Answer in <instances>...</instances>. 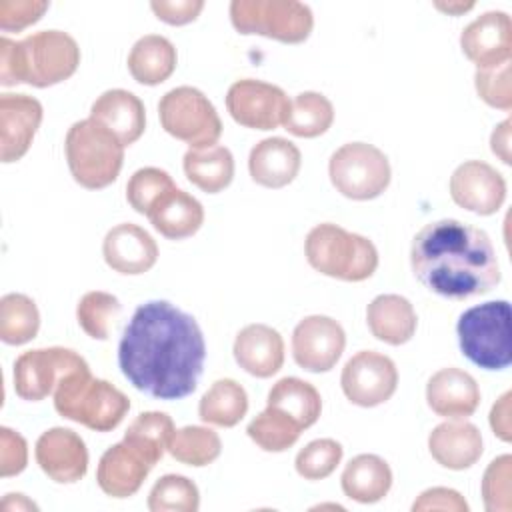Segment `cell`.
Returning a JSON list of instances; mask_svg holds the SVG:
<instances>
[{
  "mask_svg": "<svg viewBox=\"0 0 512 512\" xmlns=\"http://www.w3.org/2000/svg\"><path fill=\"white\" fill-rule=\"evenodd\" d=\"M206 342L194 316L168 300L140 304L122 330L118 366L146 396L180 400L190 396L204 370Z\"/></svg>",
  "mask_w": 512,
  "mask_h": 512,
  "instance_id": "6da1fadb",
  "label": "cell"
},
{
  "mask_svg": "<svg viewBox=\"0 0 512 512\" xmlns=\"http://www.w3.org/2000/svg\"><path fill=\"white\" fill-rule=\"evenodd\" d=\"M410 266L426 290L448 300L488 294L500 282V264L490 236L454 218L424 224L416 232Z\"/></svg>",
  "mask_w": 512,
  "mask_h": 512,
  "instance_id": "7a4b0ae2",
  "label": "cell"
},
{
  "mask_svg": "<svg viewBox=\"0 0 512 512\" xmlns=\"http://www.w3.org/2000/svg\"><path fill=\"white\" fill-rule=\"evenodd\" d=\"M80 64L78 42L64 30H40L16 42L0 38V84L48 88L68 80Z\"/></svg>",
  "mask_w": 512,
  "mask_h": 512,
  "instance_id": "3957f363",
  "label": "cell"
},
{
  "mask_svg": "<svg viewBox=\"0 0 512 512\" xmlns=\"http://www.w3.org/2000/svg\"><path fill=\"white\" fill-rule=\"evenodd\" d=\"M52 396L62 418L96 432L114 430L130 410L128 396L108 380L94 378L90 366L66 374Z\"/></svg>",
  "mask_w": 512,
  "mask_h": 512,
  "instance_id": "277c9868",
  "label": "cell"
},
{
  "mask_svg": "<svg viewBox=\"0 0 512 512\" xmlns=\"http://www.w3.org/2000/svg\"><path fill=\"white\" fill-rule=\"evenodd\" d=\"M304 254L316 272L344 282H362L378 268L374 242L332 222L318 224L308 232Z\"/></svg>",
  "mask_w": 512,
  "mask_h": 512,
  "instance_id": "5b68a950",
  "label": "cell"
},
{
  "mask_svg": "<svg viewBox=\"0 0 512 512\" xmlns=\"http://www.w3.org/2000/svg\"><path fill=\"white\" fill-rule=\"evenodd\" d=\"M124 148L114 132L90 116L74 122L64 140L70 174L88 190H100L116 182L124 162Z\"/></svg>",
  "mask_w": 512,
  "mask_h": 512,
  "instance_id": "8992f818",
  "label": "cell"
},
{
  "mask_svg": "<svg viewBox=\"0 0 512 512\" xmlns=\"http://www.w3.org/2000/svg\"><path fill=\"white\" fill-rule=\"evenodd\" d=\"M510 304L492 300L464 310L456 324L462 354L478 368L496 372L512 362Z\"/></svg>",
  "mask_w": 512,
  "mask_h": 512,
  "instance_id": "52a82bcc",
  "label": "cell"
},
{
  "mask_svg": "<svg viewBox=\"0 0 512 512\" xmlns=\"http://www.w3.org/2000/svg\"><path fill=\"white\" fill-rule=\"evenodd\" d=\"M230 22L240 34L300 44L314 28V14L308 4L296 0H232Z\"/></svg>",
  "mask_w": 512,
  "mask_h": 512,
  "instance_id": "ba28073f",
  "label": "cell"
},
{
  "mask_svg": "<svg viewBox=\"0 0 512 512\" xmlns=\"http://www.w3.org/2000/svg\"><path fill=\"white\" fill-rule=\"evenodd\" d=\"M162 128L190 148L214 146L222 136V120L208 96L194 86H176L158 102Z\"/></svg>",
  "mask_w": 512,
  "mask_h": 512,
  "instance_id": "9c48e42d",
  "label": "cell"
},
{
  "mask_svg": "<svg viewBox=\"0 0 512 512\" xmlns=\"http://www.w3.org/2000/svg\"><path fill=\"white\" fill-rule=\"evenodd\" d=\"M328 176L342 196L372 200L388 188L392 168L386 154L374 144L348 142L330 156Z\"/></svg>",
  "mask_w": 512,
  "mask_h": 512,
  "instance_id": "30bf717a",
  "label": "cell"
},
{
  "mask_svg": "<svg viewBox=\"0 0 512 512\" xmlns=\"http://www.w3.org/2000/svg\"><path fill=\"white\" fill-rule=\"evenodd\" d=\"M88 362L74 350L62 346L22 352L14 362V390L22 400L40 402L54 394L58 382Z\"/></svg>",
  "mask_w": 512,
  "mask_h": 512,
  "instance_id": "8fae6325",
  "label": "cell"
},
{
  "mask_svg": "<svg viewBox=\"0 0 512 512\" xmlns=\"http://www.w3.org/2000/svg\"><path fill=\"white\" fill-rule=\"evenodd\" d=\"M226 108L234 122L244 128L274 130L284 124L290 110V98L276 84L242 78L228 88Z\"/></svg>",
  "mask_w": 512,
  "mask_h": 512,
  "instance_id": "7c38bea8",
  "label": "cell"
},
{
  "mask_svg": "<svg viewBox=\"0 0 512 512\" xmlns=\"http://www.w3.org/2000/svg\"><path fill=\"white\" fill-rule=\"evenodd\" d=\"M340 386L352 404L374 408L394 396L398 388V370L394 360L386 354L360 350L344 364Z\"/></svg>",
  "mask_w": 512,
  "mask_h": 512,
  "instance_id": "4fadbf2b",
  "label": "cell"
},
{
  "mask_svg": "<svg viewBox=\"0 0 512 512\" xmlns=\"http://www.w3.org/2000/svg\"><path fill=\"white\" fill-rule=\"evenodd\" d=\"M346 348V334L338 320L312 314L302 318L292 332L294 362L314 374L328 372L336 366Z\"/></svg>",
  "mask_w": 512,
  "mask_h": 512,
  "instance_id": "5bb4252c",
  "label": "cell"
},
{
  "mask_svg": "<svg viewBox=\"0 0 512 512\" xmlns=\"http://www.w3.org/2000/svg\"><path fill=\"white\" fill-rule=\"evenodd\" d=\"M450 196L460 208L490 216L506 200V180L494 166L482 160H466L450 176Z\"/></svg>",
  "mask_w": 512,
  "mask_h": 512,
  "instance_id": "9a60e30c",
  "label": "cell"
},
{
  "mask_svg": "<svg viewBox=\"0 0 512 512\" xmlns=\"http://www.w3.org/2000/svg\"><path fill=\"white\" fill-rule=\"evenodd\" d=\"M460 48L476 68H496L510 62L512 22L502 10H490L472 20L460 34Z\"/></svg>",
  "mask_w": 512,
  "mask_h": 512,
  "instance_id": "2e32d148",
  "label": "cell"
},
{
  "mask_svg": "<svg viewBox=\"0 0 512 512\" xmlns=\"http://www.w3.org/2000/svg\"><path fill=\"white\" fill-rule=\"evenodd\" d=\"M40 470L58 484H74L88 470V450L80 434L54 426L40 434L34 448Z\"/></svg>",
  "mask_w": 512,
  "mask_h": 512,
  "instance_id": "e0dca14e",
  "label": "cell"
},
{
  "mask_svg": "<svg viewBox=\"0 0 512 512\" xmlns=\"http://www.w3.org/2000/svg\"><path fill=\"white\" fill-rule=\"evenodd\" d=\"M42 116V104L34 96H0V160L4 164L20 160L30 150Z\"/></svg>",
  "mask_w": 512,
  "mask_h": 512,
  "instance_id": "ac0fdd59",
  "label": "cell"
},
{
  "mask_svg": "<svg viewBox=\"0 0 512 512\" xmlns=\"http://www.w3.org/2000/svg\"><path fill=\"white\" fill-rule=\"evenodd\" d=\"M102 256L114 272L138 276L156 264L158 244L142 226L122 222L106 232L102 242Z\"/></svg>",
  "mask_w": 512,
  "mask_h": 512,
  "instance_id": "d6986e66",
  "label": "cell"
},
{
  "mask_svg": "<svg viewBox=\"0 0 512 512\" xmlns=\"http://www.w3.org/2000/svg\"><path fill=\"white\" fill-rule=\"evenodd\" d=\"M426 402L436 416L448 420L468 418L480 406V388L466 370L440 368L426 384Z\"/></svg>",
  "mask_w": 512,
  "mask_h": 512,
  "instance_id": "ffe728a7",
  "label": "cell"
},
{
  "mask_svg": "<svg viewBox=\"0 0 512 512\" xmlns=\"http://www.w3.org/2000/svg\"><path fill=\"white\" fill-rule=\"evenodd\" d=\"M152 468L154 466L140 452L120 440L100 456L96 482L106 496L128 498L140 490Z\"/></svg>",
  "mask_w": 512,
  "mask_h": 512,
  "instance_id": "44dd1931",
  "label": "cell"
},
{
  "mask_svg": "<svg viewBox=\"0 0 512 512\" xmlns=\"http://www.w3.org/2000/svg\"><path fill=\"white\" fill-rule=\"evenodd\" d=\"M428 450L442 468L466 470L482 456V434L466 418L448 420L430 432Z\"/></svg>",
  "mask_w": 512,
  "mask_h": 512,
  "instance_id": "7402d4cb",
  "label": "cell"
},
{
  "mask_svg": "<svg viewBox=\"0 0 512 512\" xmlns=\"http://www.w3.org/2000/svg\"><path fill=\"white\" fill-rule=\"evenodd\" d=\"M302 154L294 142L282 136L260 140L248 156L250 178L264 188H284L298 176Z\"/></svg>",
  "mask_w": 512,
  "mask_h": 512,
  "instance_id": "603a6c76",
  "label": "cell"
},
{
  "mask_svg": "<svg viewBox=\"0 0 512 512\" xmlns=\"http://www.w3.org/2000/svg\"><path fill=\"white\" fill-rule=\"evenodd\" d=\"M234 360L256 378L274 376L284 364V340L268 324H248L234 340Z\"/></svg>",
  "mask_w": 512,
  "mask_h": 512,
  "instance_id": "cb8c5ba5",
  "label": "cell"
},
{
  "mask_svg": "<svg viewBox=\"0 0 512 512\" xmlns=\"http://www.w3.org/2000/svg\"><path fill=\"white\" fill-rule=\"evenodd\" d=\"M90 118L114 132L124 146L134 144L146 128V108L142 100L124 88L102 92L92 102Z\"/></svg>",
  "mask_w": 512,
  "mask_h": 512,
  "instance_id": "d4e9b609",
  "label": "cell"
},
{
  "mask_svg": "<svg viewBox=\"0 0 512 512\" xmlns=\"http://www.w3.org/2000/svg\"><path fill=\"white\" fill-rule=\"evenodd\" d=\"M148 218L164 238L184 240L202 228L204 208L192 194L172 188L152 204Z\"/></svg>",
  "mask_w": 512,
  "mask_h": 512,
  "instance_id": "484cf974",
  "label": "cell"
},
{
  "mask_svg": "<svg viewBox=\"0 0 512 512\" xmlns=\"http://www.w3.org/2000/svg\"><path fill=\"white\" fill-rule=\"evenodd\" d=\"M366 322L376 340L400 346L416 334L418 316L408 298L400 294H380L368 304Z\"/></svg>",
  "mask_w": 512,
  "mask_h": 512,
  "instance_id": "4316f807",
  "label": "cell"
},
{
  "mask_svg": "<svg viewBox=\"0 0 512 512\" xmlns=\"http://www.w3.org/2000/svg\"><path fill=\"white\" fill-rule=\"evenodd\" d=\"M342 492L360 504L380 502L392 488V470L388 462L376 454L354 456L342 476Z\"/></svg>",
  "mask_w": 512,
  "mask_h": 512,
  "instance_id": "83f0119b",
  "label": "cell"
},
{
  "mask_svg": "<svg viewBox=\"0 0 512 512\" xmlns=\"http://www.w3.org/2000/svg\"><path fill=\"white\" fill-rule=\"evenodd\" d=\"M178 64L174 44L160 34H144L128 54V72L138 84L158 86L166 82Z\"/></svg>",
  "mask_w": 512,
  "mask_h": 512,
  "instance_id": "f1b7e54d",
  "label": "cell"
},
{
  "mask_svg": "<svg viewBox=\"0 0 512 512\" xmlns=\"http://www.w3.org/2000/svg\"><path fill=\"white\" fill-rule=\"evenodd\" d=\"M186 178L206 194H218L230 186L234 178V156L222 146L190 148L182 158Z\"/></svg>",
  "mask_w": 512,
  "mask_h": 512,
  "instance_id": "f546056e",
  "label": "cell"
},
{
  "mask_svg": "<svg viewBox=\"0 0 512 512\" xmlns=\"http://www.w3.org/2000/svg\"><path fill=\"white\" fill-rule=\"evenodd\" d=\"M266 406H272L300 424L302 430L314 426L322 412L320 392L296 376L280 378L268 392Z\"/></svg>",
  "mask_w": 512,
  "mask_h": 512,
  "instance_id": "4dcf8cb0",
  "label": "cell"
},
{
  "mask_svg": "<svg viewBox=\"0 0 512 512\" xmlns=\"http://www.w3.org/2000/svg\"><path fill=\"white\" fill-rule=\"evenodd\" d=\"M248 412V394L232 378L216 380L200 398L198 416L202 422L232 428L236 426Z\"/></svg>",
  "mask_w": 512,
  "mask_h": 512,
  "instance_id": "1f68e13d",
  "label": "cell"
},
{
  "mask_svg": "<svg viewBox=\"0 0 512 512\" xmlns=\"http://www.w3.org/2000/svg\"><path fill=\"white\" fill-rule=\"evenodd\" d=\"M174 432V422L166 412L148 410L130 422L122 440L140 452L152 466H156L164 452H168Z\"/></svg>",
  "mask_w": 512,
  "mask_h": 512,
  "instance_id": "d6a6232c",
  "label": "cell"
},
{
  "mask_svg": "<svg viewBox=\"0 0 512 512\" xmlns=\"http://www.w3.org/2000/svg\"><path fill=\"white\" fill-rule=\"evenodd\" d=\"M334 122L332 102L314 90L296 94L290 100V110L284 120V128L298 138H316L324 134Z\"/></svg>",
  "mask_w": 512,
  "mask_h": 512,
  "instance_id": "836d02e7",
  "label": "cell"
},
{
  "mask_svg": "<svg viewBox=\"0 0 512 512\" xmlns=\"http://www.w3.org/2000/svg\"><path fill=\"white\" fill-rule=\"evenodd\" d=\"M40 330V312L36 302L20 292H10L0 298V340L10 346H20L36 338Z\"/></svg>",
  "mask_w": 512,
  "mask_h": 512,
  "instance_id": "e575fe53",
  "label": "cell"
},
{
  "mask_svg": "<svg viewBox=\"0 0 512 512\" xmlns=\"http://www.w3.org/2000/svg\"><path fill=\"white\" fill-rule=\"evenodd\" d=\"M246 434L264 452H284L298 442L302 428L288 414L266 406V410L250 420Z\"/></svg>",
  "mask_w": 512,
  "mask_h": 512,
  "instance_id": "d590c367",
  "label": "cell"
},
{
  "mask_svg": "<svg viewBox=\"0 0 512 512\" xmlns=\"http://www.w3.org/2000/svg\"><path fill=\"white\" fill-rule=\"evenodd\" d=\"M168 452L174 460L186 466L202 468L220 456L222 442L220 436L208 426H184L172 434Z\"/></svg>",
  "mask_w": 512,
  "mask_h": 512,
  "instance_id": "8d00e7d4",
  "label": "cell"
},
{
  "mask_svg": "<svg viewBox=\"0 0 512 512\" xmlns=\"http://www.w3.org/2000/svg\"><path fill=\"white\" fill-rule=\"evenodd\" d=\"M120 300L104 290L86 292L76 306V320L80 328L94 340H108L110 330L120 318Z\"/></svg>",
  "mask_w": 512,
  "mask_h": 512,
  "instance_id": "74e56055",
  "label": "cell"
},
{
  "mask_svg": "<svg viewBox=\"0 0 512 512\" xmlns=\"http://www.w3.org/2000/svg\"><path fill=\"white\" fill-rule=\"evenodd\" d=\"M198 508V486L182 474H166L158 478L148 494V510L152 512H196Z\"/></svg>",
  "mask_w": 512,
  "mask_h": 512,
  "instance_id": "f35d334b",
  "label": "cell"
},
{
  "mask_svg": "<svg viewBox=\"0 0 512 512\" xmlns=\"http://www.w3.org/2000/svg\"><path fill=\"white\" fill-rule=\"evenodd\" d=\"M172 188H176V184L166 170L146 166L130 176L126 184V200L134 212L148 216L152 204Z\"/></svg>",
  "mask_w": 512,
  "mask_h": 512,
  "instance_id": "ab89813d",
  "label": "cell"
},
{
  "mask_svg": "<svg viewBox=\"0 0 512 512\" xmlns=\"http://www.w3.org/2000/svg\"><path fill=\"white\" fill-rule=\"evenodd\" d=\"M342 444L334 438H318L308 442L294 460L296 472L304 480H324L328 478L342 460Z\"/></svg>",
  "mask_w": 512,
  "mask_h": 512,
  "instance_id": "60d3db41",
  "label": "cell"
},
{
  "mask_svg": "<svg viewBox=\"0 0 512 512\" xmlns=\"http://www.w3.org/2000/svg\"><path fill=\"white\" fill-rule=\"evenodd\" d=\"M512 456L502 454L494 458L482 476V500L488 512H508L512 508L510 498Z\"/></svg>",
  "mask_w": 512,
  "mask_h": 512,
  "instance_id": "b9f144b4",
  "label": "cell"
},
{
  "mask_svg": "<svg viewBox=\"0 0 512 512\" xmlns=\"http://www.w3.org/2000/svg\"><path fill=\"white\" fill-rule=\"evenodd\" d=\"M474 86L478 96L492 108H512V84H510V62L496 68H478L474 74Z\"/></svg>",
  "mask_w": 512,
  "mask_h": 512,
  "instance_id": "7bdbcfd3",
  "label": "cell"
},
{
  "mask_svg": "<svg viewBox=\"0 0 512 512\" xmlns=\"http://www.w3.org/2000/svg\"><path fill=\"white\" fill-rule=\"evenodd\" d=\"M48 10L44 0H2L0 2V28L4 32H20L38 22Z\"/></svg>",
  "mask_w": 512,
  "mask_h": 512,
  "instance_id": "ee69618b",
  "label": "cell"
},
{
  "mask_svg": "<svg viewBox=\"0 0 512 512\" xmlns=\"http://www.w3.org/2000/svg\"><path fill=\"white\" fill-rule=\"evenodd\" d=\"M28 464V444L22 434L2 426L0 428V476H16Z\"/></svg>",
  "mask_w": 512,
  "mask_h": 512,
  "instance_id": "f6af8a7d",
  "label": "cell"
},
{
  "mask_svg": "<svg viewBox=\"0 0 512 512\" xmlns=\"http://www.w3.org/2000/svg\"><path fill=\"white\" fill-rule=\"evenodd\" d=\"M150 8L158 20L170 26H184L200 16L204 0H152Z\"/></svg>",
  "mask_w": 512,
  "mask_h": 512,
  "instance_id": "bcb514c9",
  "label": "cell"
},
{
  "mask_svg": "<svg viewBox=\"0 0 512 512\" xmlns=\"http://www.w3.org/2000/svg\"><path fill=\"white\" fill-rule=\"evenodd\" d=\"M412 510H450V512H466L468 504L460 492L444 486H434L424 490L412 504Z\"/></svg>",
  "mask_w": 512,
  "mask_h": 512,
  "instance_id": "7dc6e473",
  "label": "cell"
},
{
  "mask_svg": "<svg viewBox=\"0 0 512 512\" xmlns=\"http://www.w3.org/2000/svg\"><path fill=\"white\" fill-rule=\"evenodd\" d=\"M510 398L512 392H504L492 406L490 410V428L492 432L504 440L510 442L512 438V424H510Z\"/></svg>",
  "mask_w": 512,
  "mask_h": 512,
  "instance_id": "c3c4849f",
  "label": "cell"
},
{
  "mask_svg": "<svg viewBox=\"0 0 512 512\" xmlns=\"http://www.w3.org/2000/svg\"><path fill=\"white\" fill-rule=\"evenodd\" d=\"M490 148L492 152L504 162V164H510L512 162V156H510V118H506L504 122H500L492 136H490Z\"/></svg>",
  "mask_w": 512,
  "mask_h": 512,
  "instance_id": "681fc988",
  "label": "cell"
},
{
  "mask_svg": "<svg viewBox=\"0 0 512 512\" xmlns=\"http://www.w3.org/2000/svg\"><path fill=\"white\" fill-rule=\"evenodd\" d=\"M434 6H436L438 10H442V12H448V14H462V12L470 10V8H474L472 2H468V4H464V2H448V4L436 2Z\"/></svg>",
  "mask_w": 512,
  "mask_h": 512,
  "instance_id": "f907efd6",
  "label": "cell"
},
{
  "mask_svg": "<svg viewBox=\"0 0 512 512\" xmlns=\"http://www.w3.org/2000/svg\"><path fill=\"white\" fill-rule=\"evenodd\" d=\"M6 500H12L14 506H10L8 510H38V506L34 502H30L24 494H6Z\"/></svg>",
  "mask_w": 512,
  "mask_h": 512,
  "instance_id": "816d5d0a",
  "label": "cell"
}]
</instances>
